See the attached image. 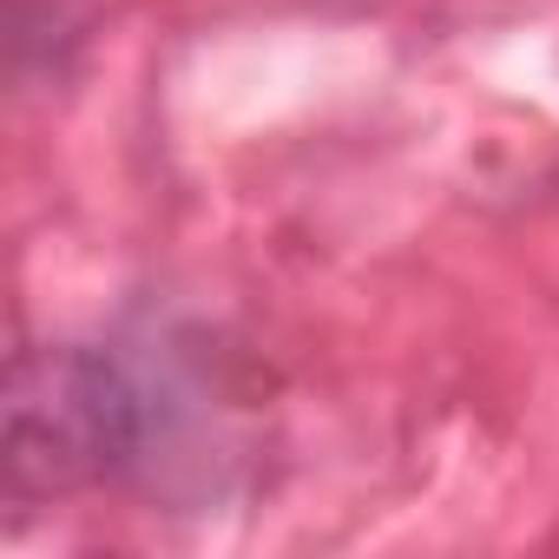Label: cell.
<instances>
[{
  "label": "cell",
  "mask_w": 559,
  "mask_h": 559,
  "mask_svg": "<svg viewBox=\"0 0 559 559\" xmlns=\"http://www.w3.org/2000/svg\"><path fill=\"white\" fill-rule=\"evenodd\" d=\"M145 395L132 376L80 343H47L14 356L8 382V500H53L112 480L139 461Z\"/></svg>",
  "instance_id": "cell-1"
}]
</instances>
